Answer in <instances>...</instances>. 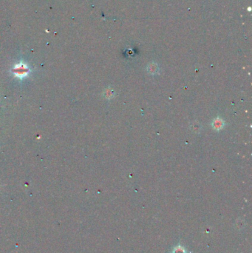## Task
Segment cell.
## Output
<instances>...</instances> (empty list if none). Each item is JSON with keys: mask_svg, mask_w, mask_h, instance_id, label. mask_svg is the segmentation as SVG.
<instances>
[{"mask_svg": "<svg viewBox=\"0 0 252 253\" xmlns=\"http://www.w3.org/2000/svg\"><path fill=\"white\" fill-rule=\"evenodd\" d=\"M104 95L106 99H110L114 98V96H116V93H115V90H113L112 88H108L104 91Z\"/></svg>", "mask_w": 252, "mask_h": 253, "instance_id": "5", "label": "cell"}, {"mask_svg": "<svg viewBox=\"0 0 252 253\" xmlns=\"http://www.w3.org/2000/svg\"><path fill=\"white\" fill-rule=\"evenodd\" d=\"M147 70L150 74L155 75L159 72V67H158V65L156 63L153 62V63H150L147 66Z\"/></svg>", "mask_w": 252, "mask_h": 253, "instance_id": "3", "label": "cell"}, {"mask_svg": "<svg viewBox=\"0 0 252 253\" xmlns=\"http://www.w3.org/2000/svg\"><path fill=\"white\" fill-rule=\"evenodd\" d=\"M190 128H191L192 131L194 132V133H199L200 132L202 127H201L200 124L198 122H194L190 125Z\"/></svg>", "mask_w": 252, "mask_h": 253, "instance_id": "4", "label": "cell"}, {"mask_svg": "<svg viewBox=\"0 0 252 253\" xmlns=\"http://www.w3.org/2000/svg\"><path fill=\"white\" fill-rule=\"evenodd\" d=\"M29 71H30V70H29L28 67L25 64L22 63V62L16 64L14 67V68H13V73H14V75L16 77L20 78V79L25 77L28 74Z\"/></svg>", "mask_w": 252, "mask_h": 253, "instance_id": "1", "label": "cell"}, {"mask_svg": "<svg viewBox=\"0 0 252 253\" xmlns=\"http://www.w3.org/2000/svg\"><path fill=\"white\" fill-rule=\"evenodd\" d=\"M225 126V122H224L223 119H222L220 117L215 118L211 122V127L214 130L219 131V130H222Z\"/></svg>", "mask_w": 252, "mask_h": 253, "instance_id": "2", "label": "cell"}]
</instances>
